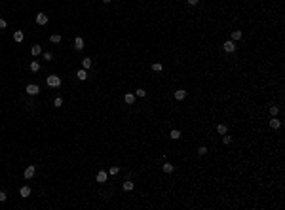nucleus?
<instances>
[{"label": "nucleus", "instance_id": "1", "mask_svg": "<svg viewBox=\"0 0 285 210\" xmlns=\"http://www.w3.org/2000/svg\"><path fill=\"white\" fill-rule=\"evenodd\" d=\"M46 83L50 87H53V89H55V87H61V78H59V76H55V74H51V76H48V78H46Z\"/></svg>", "mask_w": 285, "mask_h": 210}, {"label": "nucleus", "instance_id": "2", "mask_svg": "<svg viewBox=\"0 0 285 210\" xmlns=\"http://www.w3.org/2000/svg\"><path fill=\"white\" fill-rule=\"evenodd\" d=\"M222 49L226 51V53H234L236 51V42L234 40H226V42L222 44Z\"/></svg>", "mask_w": 285, "mask_h": 210}, {"label": "nucleus", "instance_id": "3", "mask_svg": "<svg viewBox=\"0 0 285 210\" xmlns=\"http://www.w3.org/2000/svg\"><path fill=\"white\" fill-rule=\"evenodd\" d=\"M25 91H27V95L34 97V95H38V93H40V87L36 85V83H29V85L25 87Z\"/></svg>", "mask_w": 285, "mask_h": 210}, {"label": "nucleus", "instance_id": "4", "mask_svg": "<svg viewBox=\"0 0 285 210\" xmlns=\"http://www.w3.org/2000/svg\"><path fill=\"white\" fill-rule=\"evenodd\" d=\"M36 23H38V25H48V15L44 13V11H40V13H36Z\"/></svg>", "mask_w": 285, "mask_h": 210}, {"label": "nucleus", "instance_id": "5", "mask_svg": "<svg viewBox=\"0 0 285 210\" xmlns=\"http://www.w3.org/2000/svg\"><path fill=\"white\" fill-rule=\"evenodd\" d=\"M74 49L76 51H82L84 49V38H80V36H76V38H74Z\"/></svg>", "mask_w": 285, "mask_h": 210}, {"label": "nucleus", "instance_id": "6", "mask_svg": "<svg viewBox=\"0 0 285 210\" xmlns=\"http://www.w3.org/2000/svg\"><path fill=\"white\" fill-rule=\"evenodd\" d=\"M34 172H36V167H34V165L27 167V168H25V178H27V180H31V178L34 176Z\"/></svg>", "mask_w": 285, "mask_h": 210}, {"label": "nucleus", "instance_id": "7", "mask_svg": "<svg viewBox=\"0 0 285 210\" xmlns=\"http://www.w3.org/2000/svg\"><path fill=\"white\" fill-rule=\"evenodd\" d=\"M95 180H97L99 184H105V182H107V171H99L97 176H95Z\"/></svg>", "mask_w": 285, "mask_h": 210}, {"label": "nucleus", "instance_id": "8", "mask_svg": "<svg viewBox=\"0 0 285 210\" xmlns=\"http://www.w3.org/2000/svg\"><path fill=\"white\" fill-rule=\"evenodd\" d=\"M40 53H42V47H40L38 44H34V46L31 47V55H33V57H38Z\"/></svg>", "mask_w": 285, "mask_h": 210}, {"label": "nucleus", "instance_id": "9", "mask_svg": "<svg viewBox=\"0 0 285 210\" xmlns=\"http://www.w3.org/2000/svg\"><path fill=\"white\" fill-rule=\"evenodd\" d=\"M175 99H177V100H184V99H186V91H184V89H177V91H175Z\"/></svg>", "mask_w": 285, "mask_h": 210}, {"label": "nucleus", "instance_id": "10", "mask_svg": "<svg viewBox=\"0 0 285 210\" xmlns=\"http://www.w3.org/2000/svg\"><path fill=\"white\" fill-rule=\"evenodd\" d=\"M122 187H124V191H131V189L135 187V184H133L131 180H126V182L122 184Z\"/></svg>", "mask_w": 285, "mask_h": 210}, {"label": "nucleus", "instance_id": "11", "mask_svg": "<svg viewBox=\"0 0 285 210\" xmlns=\"http://www.w3.org/2000/svg\"><path fill=\"white\" fill-rule=\"evenodd\" d=\"M23 38H25V34H23V30H15L14 32V40H15V42H23Z\"/></svg>", "mask_w": 285, "mask_h": 210}, {"label": "nucleus", "instance_id": "12", "mask_svg": "<svg viewBox=\"0 0 285 210\" xmlns=\"http://www.w3.org/2000/svg\"><path fill=\"white\" fill-rule=\"evenodd\" d=\"M76 78H78L80 82L87 80V70H84V68H82V70H78V72H76Z\"/></svg>", "mask_w": 285, "mask_h": 210}, {"label": "nucleus", "instance_id": "13", "mask_svg": "<svg viewBox=\"0 0 285 210\" xmlns=\"http://www.w3.org/2000/svg\"><path fill=\"white\" fill-rule=\"evenodd\" d=\"M279 125H281V121L276 118V116H272V119H270V127H272V129H279Z\"/></svg>", "mask_w": 285, "mask_h": 210}, {"label": "nucleus", "instance_id": "14", "mask_svg": "<svg viewBox=\"0 0 285 210\" xmlns=\"http://www.w3.org/2000/svg\"><path fill=\"white\" fill-rule=\"evenodd\" d=\"M124 102H126V104H133L135 102V95H133V93H127V95L124 97Z\"/></svg>", "mask_w": 285, "mask_h": 210}, {"label": "nucleus", "instance_id": "15", "mask_svg": "<svg viewBox=\"0 0 285 210\" xmlns=\"http://www.w3.org/2000/svg\"><path fill=\"white\" fill-rule=\"evenodd\" d=\"M173 165H171V163H163V167H162V171L163 172H166V174H171V172H173Z\"/></svg>", "mask_w": 285, "mask_h": 210}, {"label": "nucleus", "instance_id": "16", "mask_svg": "<svg viewBox=\"0 0 285 210\" xmlns=\"http://www.w3.org/2000/svg\"><path fill=\"white\" fill-rule=\"evenodd\" d=\"M19 193H21V197H29L31 195V185H23V187L19 189Z\"/></svg>", "mask_w": 285, "mask_h": 210}, {"label": "nucleus", "instance_id": "17", "mask_svg": "<svg viewBox=\"0 0 285 210\" xmlns=\"http://www.w3.org/2000/svg\"><path fill=\"white\" fill-rule=\"evenodd\" d=\"M82 68H84V70H90V68H91V59L90 57L82 59Z\"/></svg>", "mask_w": 285, "mask_h": 210}, {"label": "nucleus", "instance_id": "18", "mask_svg": "<svg viewBox=\"0 0 285 210\" xmlns=\"http://www.w3.org/2000/svg\"><path fill=\"white\" fill-rule=\"evenodd\" d=\"M169 138L171 140H179L181 138V131H179V129H173V131L169 132Z\"/></svg>", "mask_w": 285, "mask_h": 210}, {"label": "nucleus", "instance_id": "19", "mask_svg": "<svg viewBox=\"0 0 285 210\" xmlns=\"http://www.w3.org/2000/svg\"><path fill=\"white\" fill-rule=\"evenodd\" d=\"M242 38H243L242 30H232V40H234V42H236V40H242Z\"/></svg>", "mask_w": 285, "mask_h": 210}, {"label": "nucleus", "instance_id": "20", "mask_svg": "<svg viewBox=\"0 0 285 210\" xmlns=\"http://www.w3.org/2000/svg\"><path fill=\"white\" fill-rule=\"evenodd\" d=\"M217 132H219V135H226V132H228V127L224 123H220L219 127H217Z\"/></svg>", "mask_w": 285, "mask_h": 210}, {"label": "nucleus", "instance_id": "21", "mask_svg": "<svg viewBox=\"0 0 285 210\" xmlns=\"http://www.w3.org/2000/svg\"><path fill=\"white\" fill-rule=\"evenodd\" d=\"M40 70V63L38 61H31V72H38Z\"/></svg>", "mask_w": 285, "mask_h": 210}, {"label": "nucleus", "instance_id": "22", "mask_svg": "<svg viewBox=\"0 0 285 210\" xmlns=\"http://www.w3.org/2000/svg\"><path fill=\"white\" fill-rule=\"evenodd\" d=\"M50 40H51L53 44H61V34H51Z\"/></svg>", "mask_w": 285, "mask_h": 210}, {"label": "nucleus", "instance_id": "23", "mask_svg": "<svg viewBox=\"0 0 285 210\" xmlns=\"http://www.w3.org/2000/svg\"><path fill=\"white\" fill-rule=\"evenodd\" d=\"M53 106L55 108H61L63 106V99H61V97H55V99H53Z\"/></svg>", "mask_w": 285, "mask_h": 210}, {"label": "nucleus", "instance_id": "24", "mask_svg": "<svg viewBox=\"0 0 285 210\" xmlns=\"http://www.w3.org/2000/svg\"><path fill=\"white\" fill-rule=\"evenodd\" d=\"M152 70H154V72H162L163 66H162L160 63H152Z\"/></svg>", "mask_w": 285, "mask_h": 210}, {"label": "nucleus", "instance_id": "25", "mask_svg": "<svg viewBox=\"0 0 285 210\" xmlns=\"http://www.w3.org/2000/svg\"><path fill=\"white\" fill-rule=\"evenodd\" d=\"M230 142H232V136H228V132H226V135H222V144H226V146H228Z\"/></svg>", "mask_w": 285, "mask_h": 210}, {"label": "nucleus", "instance_id": "26", "mask_svg": "<svg viewBox=\"0 0 285 210\" xmlns=\"http://www.w3.org/2000/svg\"><path fill=\"white\" fill-rule=\"evenodd\" d=\"M120 172V167H110L108 168V174H118Z\"/></svg>", "mask_w": 285, "mask_h": 210}, {"label": "nucleus", "instance_id": "27", "mask_svg": "<svg viewBox=\"0 0 285 210\" xmlns=\"http://www.w3.org/2000/svg\"><path fill=\"white\" fill-rule=\"evenodd\" d=\"M278 112H279V108L272 104V106H270V114H272V116H278Z\"/></svg>", "mask_w": 285, "mask_h": 210}, {"label": "nucleus", "instance_id": "28", "mask_svg": "<svg viewBox=\"0 0 285 210\" xmlns=\"http://www.w3.org/2000/svg\"><path fill=\"white\" fill-rule=\"evenodd\" d=\"M205 153H207V148L205 146H200L198 148V155H205Z\"/></svg>", "mask_w": 285, "mask_h": 210}, {"label": "nucleus", "instance_id": "29", "mask_svg": "<svg viewBox=\"0 0 285 210\" xmlns=\"http://www.w3.org/2000/svg\"><path fill=\"white\" fill-rule=\"evenodd\" d=\"M44 59H46V61H51V59H53V53H50V51H46V53H44Z\"/></svg>", "mask_w": 285, "mask_h": 210}, {"label": "nucleus", "instance_id": "30", "mask_svg": "<svg viewBox=\"0 0 285 210\" xmlns=\"http://www.w3.org/2000/svg\"><path fill=\"white\" fill-rule=\"evenodd\" d=\"M8 199V195H6V191H0V203H4V201Z\"/></svg>", "mask_w": 285, "mask_h": 210}, {"label": "nucleus", "instance_id": "31", "mask_svg": "<svg viewBox=\"0 0 285 210\" xmlns=\"http://www.w3.org/2000/svg\"><path fill=\"white\" fill-rule=\"evenodd\" d=\"M135 95H137V97H144V95H146V91H144V89H137V91H135Z\"/></svg>", "mask_w": 285, "mask_h": 210}, {"label": "nucleus", "instance_id": "32", "mask_svg": "<svg viewBox=\"0 0 285 210\" xmlns=\"http://www.w3.org/2000/svg\"><path fill=\"white\" fill-rule=\"evenodd\" d=\"M6 27H8V23L4 19H0V29H6Z\"/></svg>", "mask_w": 285, "mask_h": 210}, {"label": "nucleus", "instance_id": "33", "mask_svg": "<svg viewBox=\"0 0 285 210\" xmlns=\"http://www.w3.org/2000/svg\"><path fill=\"white\" fill-rule=\"evenodd\" d=\"M188 4H190V6H196V4H198V0H188Z\"/></svg>", "mask_w": 285, "mask_h": 210}, {"label": "nucleus", "instance_id": "34", "mask_svg": "<svg viewBox=\"0 0 285 210\" xmlns=\"http://www.w3.org/2000/svg\"><path fill=\"white\" fill-rule=\"evenodd\" d=\"M103 2H105V4H108V2H110V0H103Z\"/></svg>", "mask_w": 285, "mask_h": 210}]
</instances>
